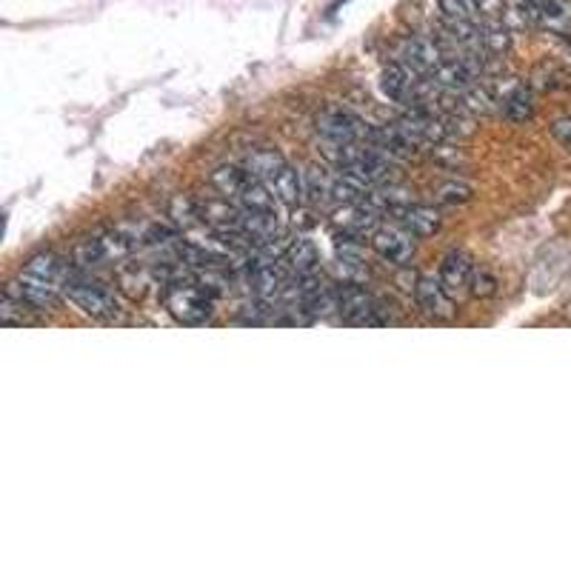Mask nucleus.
<instances>
[{"label":"nucleus","instance_id":"obj_1","mask_svg":"<svg viewBox=\"0 0 571 571\" xmlns=\"http://www.w3.org/2000/svg\"><path fill=\"white\" fill-rule=\"evenodd\" d=\"M329 158L335 163L340 172L355 175L369 186H383L392 183L394 169L389 158L383 152H377L372 146H357V143H335L329 149Z\"/></svg>","mask_w":571,"mask_h":571},{"label":"nucleus","instance_id":"obj_2","mask_svg":"<svg viewBox=\"0 0 571 571\" xmlns=\"http://www.w3.org/2000/svg\"><path fill=\"white\" fill-rule=\"evenodd\" d=\"M166 309L172 312L175 320L186 326H200L206 323L215 312V295L206 286L195 283H172L169 295H166Z\"/></svg>","mask_w":571,"mask_h":571},{"label":"nucleus","instance_id":"obj_3","mask_svg":"<svg viewBox=\"0 0 571 571\" xmlns=\"http://www.w3.org/2000/svg\"><path fill=\"white\" fill-rule=\"evenodd\" d=\"M63 295L92 317H115L120 312L115 292L109 286H103L100 280H92V277L80 275V272H75V275L66 280Z\"/></svg>","mask_w":571,"mask_h":571},{"label":"nucleus","instance_id":"obj_4","mask_svg":"<svg viewBox=\"0 0 571 571\" xmlns=\"http://www.w3.org/2000/svg\"><path fill=\"white\" fill-rule=\"evenodd\" d=\"M337 312L343 320L357 323V326H377V323H386L383 320V309L375 297L369 295L366 289L360 286H337Z\"/></svg>","mask_w":571,"mask_h":571},{"label":"nucleus","instance_id":"obj_5","mask_svg":"<svg viewBox=\"0 0 571 571\" xmlns=\"http://www.w3.org/2000/svg\"><path fill=\"white\" fill-rule=\"evenodd\" d=\"M397 60L403 66H409L414 75L420 78H432L437 72V66L446 60L443 49L437 46V40L429 38H406L397 46Z\"/></svg>","mask_w":571,"mask_h":571},{"label":"nucleus","instance_id":"obj_6","mask_svg":"<svg viewBox=\"0 0 571 571\" xmlns=\"http://www.w3.org/2000/svg\"><path fill=\"white\" fill-rule=\"evenodd\" d=\"M6 292L20 297L26 306H32V312H49V309L58 306V286L49 283V280H43V277L29 275V272L18 277V280H12V283L6 286Z\"/></svg>","mask_w":571,"mask_h":571},{"label":"nucleus","instance_id":"obj_7","mask_svg":"<svg viewBox=\"0 0 571 571\" xmlns=\"http://www.w3.org/2000/svg\"><path fill=\"white\" fill-rule=\"evenodd\" d=\"M372 246H375L377 255L394 263V266H406L414 257V249H417L414 235L409 229H403V226H383V229H377L375 237H372Z\"/></svg>","mask_w":571,"mask_h":571},{"label":"nucleus","instance_id":"obj_8","mask_svg":"<svg viewBox=\"0 0 571 571\" xmlns=\"http://www.w3.org/2000/svg\"><path fill=\"white\" fill-rule=\"evenodd\" d=\"M317 132L332 143H357L360 138H366L363 123L343 109H326L323 115H317Z\"/></svg>","mask_w":571,"mask_h":571},{"label":"nucleus","instance_id":"obj_9","mask_svg":"<svg viewBox=\"0 0 571 571\" xmlns=\"http://www.w3.org/2000/svg\"><path fill=\"white\" fill-rule=\"evenodd\" d=\"M414 300L423 312H429L434 317H449L452 315V295L443 289L440 277L423 275L417 277V286H414Z\"/></svg>","mask_w":571,"mask_h":571},{"label":"nucleus","instance_id":"obj_10","mask_svg":"<svg viewBox=\"0 0 571 571\" xmlns=\"http://www.w3.org/2000/svg\"><path fill=\"white\" fill-rule=\"evenodd\" d=\"M472 277V257L463 255V252H452V255H446V260L440 263V283H443V289L452 297L463 295V292L472 286Z\"/></svg>","mask_w":571,"mask_h":571},{"label":"nucleus","instance_id":"obj_11","mask_svg":"<svg viewBox=\"0 0 571 571\" xmlns=\"http://www.w3.org/2000/svg\"><path fill=\"white\" fill-rule=\"evenodd\" d=\"M377 209L372 203L360 200V203H343V209L337 212V226L343 232H352V235H366L377 226Z\"/></svg>","mask_w":571,"mask_h":571},{"label":"nucleus","instance_id":"obj_12","mask_svg":"<svg viewBox=\"0 0 571 571\" xmlns=\"http://www.w3.org/2000/svg\"><path fill=\"white\" fill-rule=\"evenodd\" d=\"M394 215L400 217V226L409 229L414 237H429L440 229V215L432 206H412L409 203V206L397 209Z\"/></svg>","mask_w":571,"mask_h":571},{"label":"nucleus","instance_id":"obj_13","mask_svg":"<svg viewBox=\"0 0 571 571\" xmlns=\"http://www.w3.org/2000/svg\"><path fill=\"white\" fill-rule=\"evenodd\" d=\"M26 272L35 277H43V280H49V283H55V286H66V280L75 275L72 263H66V260L58 255H35L29 260Z\"/></svg>","mask_w":571,"mask_h":571},{"label":"nucleus","instance_id":"obj_14","mask_svg":"<svg viewBox=\"0 0 571 571\" xmlns=\"http://www.w3.org/2000/svg\"><path fill=\"white\" fill-rule=\"evenodd\" d=\"M317 260H320V252H317L315 243L306 240V237H297V240L289 243V249H286V263H289V269L297 272V275L315 272Z\"/></svg>","mask_w":571,"mask_h":571},{"label":"nucleus","instance_id":"obj_15","mask_svg":"<svg viewBox=\"0 0 571 571\" xmlns=\"http://www.w3.org/2000/svg\"><path fill=\"white\" fill-rule=\"evenodd\" d=\"M266 186H269L272 195H275L277 200H283L286 206H295L297 200L303 197V178L297 175L292 166H283Z\"/></svg>","mask_w":571,"mask_h":571},{"label":"nucleus","instance_id":"obj_16","mask_svg":"<svg viewBox=\"0 0 571 571\" xmlns=\"http://www.w3.org/2000/svg\"><path fill=\"white\" fill-rule=\"evenodd\" d=\"M503 115L512 123H526L534 115V95L529 86H514L512 92L503 98Z\"/></svg>","mask_w":571,"mask_h":571},{"label":"nucleus","instance_id":"obj_17","mask_svg":"<svg viewBox=\"0 0 571 571\" xmlns=\"http://www.w3.org/2000/svg\"><path fill=\"white\" fill-rule=\"evenodd\" d=\"M303 195L312 203H326L335 200V178L326 169H309L303 172Z\"/></svg>","mask_w":571,"mask_h":571},{"label":"nucleus","instance_id":"obj_18","mask_svg":"<svg viewBox=\"0 0 571 571\" xmlns=\"http://www.w3.org/2000/svg\"><path fill=\"white\" fill-rule=\"evenodd\" d=\"M480 35H483V49L486 55H503L512 46V35L503 26V18H489L480 23Z\"/></svg>","mask_w":571,"mask_h":571},{"label":"nucleus","instance_id":"obj_19","mask_svg":"<svg viewBox=\"0 0 571 571\" xmlns=\"http://www.w3.org/2000/svg\"><path fill=\"white\" fill-rule=\"evenodd\" d=\"M283 166H286V160L280 158L277 152H272V149H257V152H252V155L246 158L249 175H255V178L263 180V183H269V180L275 178Z\"/></svg>","mask_w":571,"mask_h":571},{"label":"nucleus","instance_id":"obj_20","mask_svg":"<svg viewBox=\"0 0 571 571\" xmlns=\"http://www.w3.org/2000/svg\"><path fill=\"white\" fill-rule=\"evenodd\" d=\"M255 178V175H249V169H235V166H223V169H217L215 175H212V183L217 186V192L226 197H232L235 200L240 195V189L249 183V180Z\"/></svg>","mask_w":571,"mask_h":571},{"label":"nucleus","instance_id":"obj_21","mask_svg":"<svg viewBox=\"0 0 571 571\" xmlns=\"http://www.w3.org/2000/svg\"><path fill=\"white\" fill-rule=\"evenodd\" d=\"M434 200L443 203V206H457V203H466L472 200V186L463 183V180H449V183H440L437 192H434Z\"/></svg>","mask_w":571,"mask_h":571},{"label":"nucleus","instance_id":"obj_22","mask_svg":"<svg viewBox=\"0 0 571 571\" xmlns=\"http://www.w3.org/2000/svg\"><path fill=\"white\" fill-rule=\"evenodd\" d=\"M437 6H440L443 23H469L477 18L469 0H437Z\"/></svg>","mask_w":571,"mask_h":571},{"label":"nucleus","instance_id":"obj_23","mask_svg":"<svg viewBox=\"0 0 571 571\" xmlns=\"http://www.w3.org/2000/svg\"><path fill=\"white\" fill-rule=\"evenodd\" d=\"M172 215H175V220H178L183 229H192V226H197V223L203 220L200 206H197L195 200H189V197H180V200H175Z\"/></svg>","mask_w":571,"mask_h":571},{"label":"nucleus","instance_id":"obj_24","mask_svg":"<svg viewBox=\"0 0 571 571\" xmlns=\"http://www.w3.org/2000/svg\"><path fill=\"white\" fill-rule=\"evenodd\" d=\"M474 9V15H480V20L489 18H503V9H506V0H469Z\"/></svg>","mask_w":571,"mask_h":571},{"label":"nucleus","instance_id":"obj_25","mask_svg":"<svg viewBox=\"0 0 571 571\" xmlns=\"http://www.w3.org/2000/svg\"><path fill=\"white\" fill-rule=\"evenodd\" d=\"M494 277L492 275H486V272H474V277H472V292L474 295H494Z\"/></svg>","mask_w":571,"mask_h":571},{"label":"nucleus","instance_id":"obj_26","mask_svg":"<svg viewBox=\"0 0 571 571\" xmlns=\"http://www.w3.org/2000/svg\"><path fill=\"white\" fill-rule=\"evenodd\" d=\"M552 138L563 146H571V118H560L552 123Z\"/></svg>","mask_w":571,"mask_h":571}]
</instances>
